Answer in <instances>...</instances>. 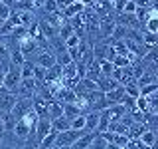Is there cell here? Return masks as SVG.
<instances>
[{
  "mask_svg": "<svg viewBox=\"0 0 158 149\" xmlns=\"http://www.w3.org/2000/svg\"><path fill=\"white\" fill-rule=\"evenodd\" d=\"M34 64H38V66L42 68H53L57 64V58H56V52H53V48L49 46V44H46V46H40L36 56H34Z\"/></svg>",
  "mask_w": 158,
  "mask_h": 149,
  "instance_id": "1",
  "label": "cell"
},
{
  "mask_svg": "<svg viewBox=\"0 0 158 149\" xmlns=\"http://www.w3.org/2000/svg\"><path fill=\"white\" fill-rule=\"evenodd\" d=\"M85 133L89 131H77V129H67V131H61V133H57V141H56V145H63V147H73L75 143L81 139Z\"/></svg>",
  "mask_w": 158,
  "mask_h": 149,
  "instance_id": "2",
  "label": "cell"
},
{
  "mask_svg": "<svg viewBox=\"0 0 158 149\" xmlns=\"http://www.w3.org/2000/svg\"><path fill=\"white\" fill-rule=\"evenodd\" d=\"M22 84V72L18 66H8L6 70V78H4V86L8 92H16L18 86Z\"/></svg>",
  "mask_w": 158,
  "mask_h": 149,
  "instance_id": "3",
  "label": "cell"
},
{
  "mask_svg": "<svg viewBox=\"0 0 158 149\" xmlns=\"http://www.w3.org/2000/svg\"><path fill=\"white\" fill-rule=\"evenodd\" d=\"M73 89L77 92L79 97H87V96H91L93 92H97L99 86H97V82H93V79H89V78H81L75 86H73Z\"/></svg>",
  "mask_w": 158,
  "mask_h": 149,
  "instance_id": "4",
  "label": "cell"
},
{
  "mask_svg": "<svg viewBox=\"0 0 158 149\" xmlns=\"http://www.w3.org/2000/svg\"><path fill=\"white\" fill-rule=\"evenodd\" d=\"M53 129V121H52V117L49 115H44V117H40V121H38V125H36V131H34V135H36V141L38 143H42V139L48 135L49 131Z\"/></svg>",
  "mask_w": 158,
  "mask_h": 149,
  "instance_id": "5",
  "label": "cell"
},
{
  "mask_svg": "<svg viewBox=\"0 0 158 149\" xmlns=\"http://www.w3.org/2000/svg\"><path fill=\"white\" fill-rule=\"evenodd\" d=\"M34 109V99L32 97H20L18 99V103L14 106L12 109V115L16 117V119H22L26 113H30Z\"/></svg>",
  "mask_w": 158,
  "mask_h": 149,
  "instance_id": "6",
  "label": "cell"
},
{
  "mask_svg": "<svg viewBox=\"0 0 158 149\" xmlns=\"http://www.w3.org/2000/svg\"><path fill=\"white\" fill-rule=\"evenodd\" d=\"M32 99H34V111H36L40 117L48 115V111H49V103H52V99L44 97L42 93H36V96H34Z\"/></svg>",
  "mask_w": 158,
  "mask_h": 149,
  "instance_id": "7",
  "label": "cell"
},
{
  "mask_svg": "<svg viewBox=\"0 0 158 149\" xmlns=\"http://www.w3.org/2000/svg\"><path fill=\"white\" fill-rule=\"evenodd\" d=\"M18 93L16 92H8L6 96L0 97V113H10L14 109V106L18 103Z\"/></svg>",
  "mask_w": 158,
  "mask_h": 149,
  "instance_id": "8",
  "label": "cell"
},
{
  "mask_svg": "<svg viewBox=\"0 0 158 149\" xmlns=\"http://www.w3.org/2000/svg\"><path fill=\"white\" fill-rule=\"evenodd\" d=\"M97 86H99V89H101V92L109 93V92H113V89L121 88V82H118V79H115L113 76H103V78L97 82Z\"/></svg>",
  "mask_w": 158,
  "mask_h": 149,
  "instance_id": "9",
  "label": "cell"
},
{
  "mask_svg": "<svg viewBox=\"0 0 158 149\" xmlns=\"http://www.w3.org/2000/svg\"><path fill=\"white\" fill-rule=\"evenodd\" d=\"M101 121V111H89L85 113V131H97Z\"/></svg>",
  "mask_w": 158,
  "mask_h": 149,
  "instance_id": "10",
  "label": "cell"
},
{
  "mask_svg": "<svg viewBox=\"0 0 158 149\" xmlns=\"http://www.w3.org/2000/svg\"><path fill=\"white\" fill-rule=\"evenodd\" d=\"M61 12H63V16H65V18H75V16H79V14L85 12V6L75 0V2H71L65 10H61Z\"/></svg>",
  "mask_w": 158,
  "mask_h": 149,
  "instance_id": "11",
  "label": "cell"
},
{
  "mask_svg": "<svg viewBox=\"0 0 158 149\" xmlns=\"http://www.w3.org/2000/svg\"><path fill=\"white\" fill-rule=\"evenodd\" d=\"M52 121H53V129H56L57 133L71 129V119L65 117V115H61V117H57V119H52Z\"/></svg>",
  "mask_w": 158,
  "mask_h": 149,
  "instance_id": "12",
  "label": "cell"
},
{
  "mask_svg": "<svg viewBox=\"0 0 158 149\" xmlns=\"http://www.w3.org/2000/svg\"><path fill=\"white\" fill-rule=\"evenodd\" d=\"M101 24V32H103V36H113V32H115V28H117V22L113 18H103V22H99Z\"/></svg>",
  "mask_w": 158,
  "mask_h": 149,
  "instance_id": "13",
  "label": "cell"
},
{
  "mask_svg": "<svg viewBox=\"0 0 158 149\" xmlns=\"http://www.w3.org/2000/svg\"><path fill=\"white\" fill-rule=\"evenodd\" d=\"M56 141H57V131H56V129H52V131H49L48 135L42 139V143H40V149H52L53 145H56Z\"/></svg>",
  "mask_w": 158,
  "mask_h": 149,
  "instance_id": "14",
  "label": "cell"
},
{
  "mask_svg": "<svg viewBox=\"0 0 158 149\" xmlns=\"http://www.w3.org/2000/svg\"><path fill=\"white\" fill-rule=\"evenodd\" d=\"M48 115L52 117V119L61 117V115H63V103H61V102H56V99H53V102L49 103V111H48Z\"/></svg>",
  "mask_w": 158,
  "mask_h": 149,
  "instance_id": "15",
  "label": "cell"
},
{
  "mask_svg": "<svg viewBox=\"0 0 158 149\" xmlns=\"http://www.w3.org/2000/svg\"><path fill=\"white\" fill-rule=\"evenodd\" d=\"M34 70H36V64L26 60V62L22 64V68H20V72H22V79H30L34 78Z\"/></svg>",
  "mask_w": 158,
  "mask_h": 149,
  "instance_id": "16",
  "label": "cell"
},
{
  "mask_svg": "<svg viewBox=\"0 0 158 149\" xmlns=\"http://www.w3.org/2000/svg\"><path fill=\"white\" fill-rule=\"evenodd\" d=\"M73 34H77V32H75V26H73L71 22H65L61 28H59V38H61L63 42H65L67 38H71Z\"/></svg>",
  "mask_w": 158,
  "mask_h": 149,
  "instance_id": "17",
  "label": "cell"
},
{
  "mask_svg": "<svg viewBox=\"0 0 158 149\" xmlns=\"http://www.w3.org/2000/svg\"><path fill=\"white\" fill-rule=\"evenodd\" d=\"M140 141L144 143V145H148V147H152V145H154V143L158 141V135H156V131H154V129H146V131L142 133Z\"/></svg>",
  "mask_w": 158,
  "mask_h": 149,
  "instance_id": "18",
  "label": "cell"
},
{
  "mask_svg": "<svg viewBox=\"0 0 158 149\" xmlns=\"http://www.w3.org/2000/svg\"><path fill=\"white\" fill-rule=\"evenodd\" d=\"M125 89H127V96H131V97H135V99L140 97V88H138L136 79H135V82H128L127 86H125Z\"/></svg>",
  "mask_w": 158,
  "mask_h": 149,
  "instance_id": "19",
  "label": "cell"
},
{
  "mask_svg": "<svg viewBox=\"0 0 158 149\" xmlns=\"http://www.w3.org/2000/svg\"><path fill=\"white\" fill-rule=\"evenodd\" d=\"M107 147H109L107 137L103 135V133H97V137L93 139V143H91V149H107Z\"/></svg>",
  "mask_w": 158,
  "mask_h": 149,
  "instance_id": "20",
  "label": "cell"
},
{
  "mask_svg": "<svg viewBox=\"0 0 158 149\" xmlns=\"http://www.w3.org/2000/svg\"><path fill=\"white\" fill-rule=\"evenodd\" d=\"M99 64H101V74L103 76H113V72L117 70L111 60H103V62H99Z\"/></svg>",
  "mask_w": 158,
  "mask_h": 149,
  "instance_id": "21",
  "label": "cell"
},
{
  "mask_svg": "<svg viewBox=\"0 0 158 149\" xmlns=\"http://www.w3.org/2000/svg\"><path fill=\"white\" fill-rule=\"evenodd\" d=\"M42 8H44V12H46V14H56V12H61V10H59V6H57V0H46Z\"/></svg>",
  "mask_w": 158,
  "mask_h": 149,
  "instance_id": "22",
  "label": "cell"
},
{
  "mask_svg": "<svg viewBox=\"0 0 158 149\" xmlns=\"http://www.w3.org/2000/svg\"><path fill=\"white\" fill-rule=\"evenodd\" d=\"M142 44H144L146 48H154V46H158V34H144L142 36Z\"/></svg>",
  "mask_w": 158,
  "mask_h": 149,
  "instance_id": "23",
  "label": "cell"
},
{
  "mask_svg": "<svg viewBox=\"0 0 158 149\" xmlns=\"http://www.w3.org/2000/svg\"><path fill=\"white\" fill-rule=\"evenodd\" d=\"M71 129H77V131H83V129H85V113L71 119Z\"/></svg>",
  "mask_w": 158,
  "mask_h": 149,
  "instance_id": "24",
  "label": "cell"
},
{
  "mask_svg": "<svg viewBox=\"0 0 158 149\" xmlns=\"http://www.w3.org/2000/svg\"><path fill=\"white\" fill-rule=\"evenodd\" d=\"M81 36H79V34H73V36L71 38H67L65 40V46H67V50H71V48H77L79 46V44H81Z\"/></svg>",
  "mask_w": 158,
  "mask_h": 149,
  "instance_id": "25",
  "label": "cell"
},
{
  "mask_svg": "<svg viewBox=\"0 0 158 149\" xmlns=\"http://www.w3.org/2000/svg\"><path fill=\"white\" fill-rule=\"evenodd\" d=\"M10 16H12V8L6 2H0V20H8Z\"/></svg>",
  "mask_w": 158,
  "mask_h": 149,
  "instance_id": "26",
  "label": "cell"
},
{
  "mask_svg": "<svg viewBox=\"0 0 158 149\" xmlns=\"http://www.w3.org/2000/svg\"><path fill=\"white\" fill-rule=\"evenodd\" d=\"M136 2H135V0H127V4H125V12H123V14H135L136 12Z\"/></svg>",
  "mask_w": 158,
  "mask_h": 149,
  "instance_id": "27",
  "label": "cell"
},
{
  "mask_svg": "<svg viewBox=\"0 0 158 149\" xmlns=\"http://www.w3.org/2000/svg\"><path fill=\"white\" fill-rule=\"evenodd\" d=\"M135 2H136V6L142 8V10H150L152 8V2H150V0H135Z\"/></svg>",
  "mask_w": 158,
  "mask_h": 149,
  "instance_id": "28",
  "label": "cell"
},
{
  "mask_svg": "<svg viewBox=\"0 0 158 149\" xmlns=\"http://www.w3.org/2000/svg\"><path fill=\"white\" fill-rule=\"evenodd\" d=\"M4 78H6V70L0 68V86H4Z\"/></svg>",
  "mask_w": 158,
  "mask_h": 149,
  "instance_id": "29",
  "label": "cell"
},
{
  "mask_svg": "<svg viewBox=\"0 0 158 149\" xmlns=\"http://www.w3.org/2000/svg\"><path fill=\"white\" fill-rule=\"evenodd\" d=\"M107 149H123V147H118V145H115V143H109V147Z\"/></svg>",
  "mask_w": 158,
  "mask_h": 149,
  "instance_id": "30",
  "label": "cell"
},
{
  "mask_svg": "<svg viewBox=\"0 0 158 149\" xmlns=\"http://www.w3.org/2000/svg\"><path fill=\"white\" fill-rule=\"evenodd\" d=\"M52 149H71V147H63V145H53Z\"/></svg>",
  "mask_w": 158,
  "mask_h": 149,
  "instance_id": "31",
  "label": "cell"
}]
</instances>
